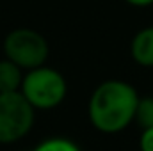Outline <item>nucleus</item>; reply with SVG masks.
Masks as SVG:
<instances>
[{
    "instance_id": "7ed1b4c3",
    "label": "nucleus",
    "mask_w": 153,
    "mask_h": 151,
    "mask_svg": "<svg viewBox=\"0 0 153 151\" xmlns=\"http://www.w3.org/2000/svg\"><path fill=\"white\" fill-rule=\"evenodd\" d=\"M50 48L45 36L27 27L11 30L4 39V55L23 71L45 66Z\"/></svg>"
},
{
    "instance_id": "39448f33",
    "label": "nucleus",
    "mask_w": 153,
    "mask_h": 151,
    "mask_svg": "<svg viewBox=\"0 0 153 151\" xmlns=\"http://www.w3.org/2000/svg\"><path fill=\"white\" fill-rule=\"evenodd\" d=\"M130 55L139 66L153 68V25L141 29L134 36L130 43Z\"/></svg>"
},
{
    "instance_id": "f03ea898",
    "label": "nucleus",
    "mask_w": 153,
    "mask_h": 151,
    "mask_svg": "<svg viewBox=\"0 0 153 151\" xmlns=\"http://www.w3.org/2000/svg\"><path fill=\"white\" fill-rule=\"evenodd\" d=\"M20 93L36 110H52L64 101L68 84L61 71L48 66H39L25 71Z\"/></svg>"
},
{
    "instance_id": "423d86ee",
    "label": "nucleus",
    "mask_w": 153,
    "mask_h": 151,
    "mask_svg": "<svg viewBox=\"0 0 153 151\" xmlns=\"http://www.w3.org/2000/svg\"><path fill=\"white\" fill-rule=\"evenodd\" d=\"M25 71L16 66L13 61H0V93H14L20 91Z\"/></svg>"
},
{
    "instance_id": "1a4fd4ad",
    "label": "nucleus",
    "mask_w": 153,
    "mask_h": 151,
    "mask_svg": "<svg viewBox=\"0 0 153 151\" xmlns=\"http://www.w3.org/2000/svg\"><path fill=\"white\" fill-rule=\"evenodd\" d=\"M139 150L141 151H153V128L143 130L141 139H139Z\"/></svg>"
},
{
    "instance_id": "f257e3e1",
    "label": "nucleus",
    "mask_w": 153,
    "mask_h": 151,
    "mask_svg": "<svg viewBox=\"0 0 153 151\" xmlns=\"http://www.w3.org/2000/svg\"><path fill=\"white\" fill-rule=\"evenodd\" d=\"M139 94L134 85L123 80H105L93 91L87 115L94 130L102 133H119L135 121Z\"/></svg>"
},
{
    "instance_id": "0eeeda50",
    "label": "nucleus",
    "mask_w": 153,
    "mask_h": 151,
    "mask_svg": "<svg viewBox=\"0 0 153 151\" xmlns=\"http://www.w3.org/2000/svg\"><path fill=\"white\" fill-rule=\"evenodd\" d=\"M135 123L143 130L153 128V96L139 98L137 110H135Z\"/></svg>"
},
{
    "instance_id": "9d476101",
    "label": "nucleus",
    "mask_w": 153,
    "mask_h": 151,
    "mask_svg": "<svg viewBox=\"0 0 153 151\" xmlns=\"http://www.w3.org/2000/svg\"><path fill=\"white\" fill-rule=\"evenodd\" d=\"M126 4L134 5V7H148V5H153V0H125Z\"/></svg>"
},
{
    "instance_id": "6e6552de",
    "label": "nucleus",
    "mask_w": 153,
    "mask_h": 151,
    "mask_svg": "<svg viewBox=\"0 0 153 151\" xmlns=\"http://www.w3.org/2000/svg\"><path fill=\"white\" fill-rule=\"evenodd\" d=\"M32 151H82L73 141L66 137H50L39 142Z\"/></svg>"
},
{
    "instance_id": "20e7f679",
    "label": "nucleus",
    "mask_w": 153,
    "mask_h": 151,
    "mask_svg": "<svg viewBox=\"0 0 153 151\" xmlns=\"http://www.w3.org/2000/svg\"><path fill=\"white\" fill-rule=\"evenodd\" d=\"M36 109L20 93H0V144L22 141L34 126Z\"/></svg>"
}]
</instances>
